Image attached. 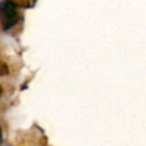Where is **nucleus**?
Here are the masks:
<instances>
[{"mask_svg":"<svg viewBox=\"0 0 146 146\" xmlns=\"http://www.w3.org/2000/svg\"><path fill=\"white\" fill-rule=\"evenodd\" d=\"M0 19L2 22V29H10L17 21L16 3L13 1H1L0 2Z\"/></svg>","mask_w":146,"mask_h":146,"instance_id":"nucleus-1","label":"nucleus"},{"mask_svg":"<svg viewBox=\"0 0 146 146\" xmlns=\"http://www.w3.org/2000/svg\"><path fill=\"white\" fill-rule=\"evenodd\" d=\"M9 73V67L6 63H1L0 64V75L3 76V75H7Z\"/></svg>","mask_w":146,"mask_h":146,"instance_id":"nucleus-2","label":"nucleus"},{"mask_svg":"<svg viewBox=\"0 0 146 146\" xmlns=\"http://www.w3.org/2000/svg\"><path fill=\"white\" fill-rule=\"evenodd\" d=\"M1 143H2V130L0 128V145H1Z\"/></svg>","mask_w":146,"mask_h":146,"instance_id":"nucleus-3","label":"nucleus"},{"mask_svg":"<svg viewBox=\"0 0 146 146\" xmlns=\"http://www.w3.org/2000/svg\"><path fill=\"white\" fill-rule=\"evenodd\" d=\"M1 91H2V88H1V86H0V95H1Z\"/></svg>","mask_w":146,"mask_h":146,"instance_id":"nucleus-4","label":"nucleus"}]
</instances>
